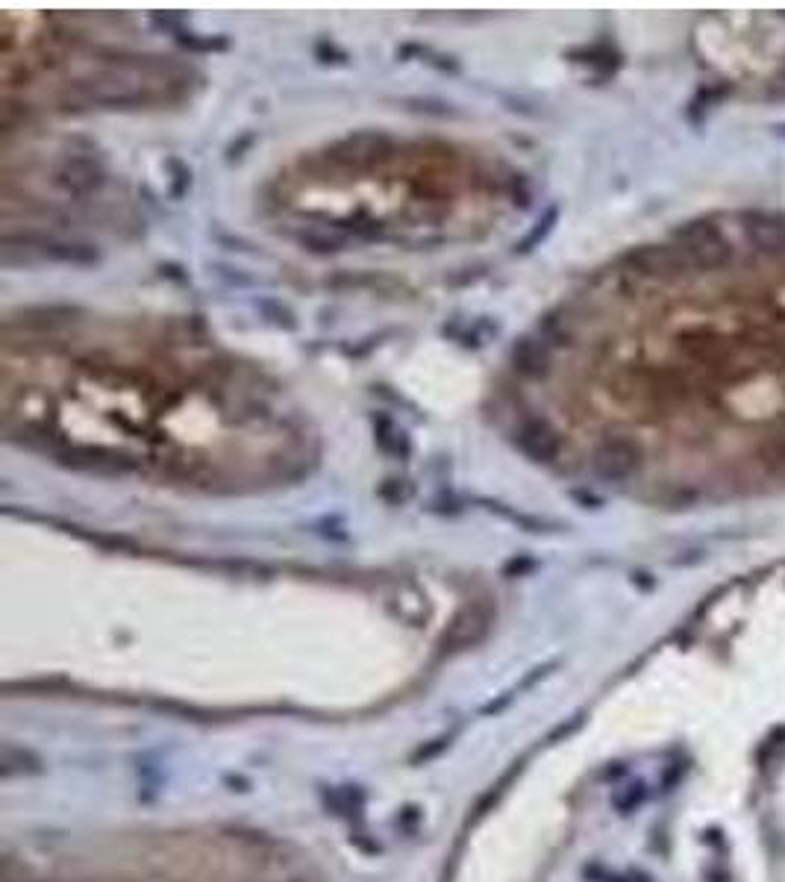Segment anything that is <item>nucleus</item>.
<instances>
[{"instance_id": "nucleus-1", "label": "nucleus", "mask_w": 785, "mask_h": 882, "mask_svg": "<svg viewBox=\"0 0 785 882\" xmlns=\"http://www.w3.org/2000/svg\"><path fill=\"white\" fill-rule=\"evenodd\" d=\"M673 248L685 262V268L715 271L732 260V242L727 239V232L709 221H692L680 227Z\"/></svg>"}, {"instance_id": "nucleus-2", "label": "nucleus", "mask_w": 785, "mask_h": 882, "mask_svg": "<svg viewBox=\"0 0 785 882\" xmlns=\"http://www.w3.org/2000/svg\"><path fill=\"white\" fill-rule=\"evenodd\" d=\"M591 468L607 483H624L642 468V447L633 438H603L591 454Z\"/></svg>"}, {"instance_id": "nucleus-3", "label": "nucleus", "mask_w": 785, "mask_h": 882, "mask_svg": "<svg viewBox=\"0 0 785 882\" xmlns=\"http://www.w3.org/2000/svg\"><path fill=\"white\" fill-rule=\"evenodd\" d=\"M741 236L753 251L783 253L785 251V218L776 213H748L741 218Z\"/></svg>"}, {"instance_id": "nucleus-4", "label": "nucleus", "mask_w": 785, "mask_h": 882, "mask_svg": "<svg viewBox=\"0 0 785 882\" xmlns=\"http://www.w3.org/2000/svg\"><path fill=\"white\" fill-rule=\"evenodd\" d=\"M515 445L533 462H553L559 456V436L547 421L530 419L515 429Z\"/></svg>"}, {"instance_id": "nucleus-5", "label": "nucleus", "mask_w": 785, "mask_h": 882, "mask_svg": "<svg viewBox=\"0 0 785 882\" xmlns=\"http://www.w3.org/2000/svg\"><path fill=\"white\" fill-rule=\"evenodd\" d=\"M59 180L66 183V188L77 192V195H85V192H92V188L101 183V174H97V168H94L92 159L74 157L62 165Z\"/></svg>"}, {"instance_id": "nucleus-6", "label": "nucleus", "mask_w": 785, "mask_h": 882, "mask_svg": "<svg viewBox=\"0 0 785 882\" xmlns=\"http://www.w3.org/2000/svg\"><path fill=\"white\" fill-rule=\"evenodd\" d=\"M515 368L521 374H527V377H542L544 371H547V353H544V347H539V344L533 342H521L515 344Z\"/></svg>"}, {"instance_id": "nucleus-7", "label": "nucleus", "mask_w": 785, "mask_h": 882, "mask_svg": "<svg viewBox=\"0 0 785 882\" xmlns=\"http://www.w3.org/2000/svg\"><path fill=\"white\" fill-rule=\"evenodd\" d=\"M377 442H380V447H383V450H389V454L406 456V450H409V445H406V438H403V433L397 427H394V424L389 419H380V427H377Z\"/></svg>"}, {"instance_id": "nucleus-8", "label": "nucleus", "mask_w": 785, "mask_h": 882, "mask_svg": "<svg viewBox=\"0 0 785 882\" xmlns=\"http://www.w3.org/2000/svg\"><path fill=\"white\" fill-rule=\"evenodd\" d=\"M765 465L771 468V474L785 477V438H780V442H774V445L767 447Z\"/></svg>"}]
</instances>
